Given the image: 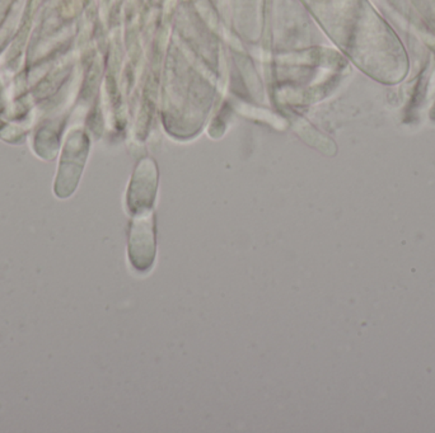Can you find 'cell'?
<instances>
[{
  "mask_svg": "<svg viewBox=\"0 0 435 433\" xmlns=\"http://www.w3.org/2000/svg\"><path fill=\"white\" fill-rule=\"evenodd\" d=\"M129 259L139 272L151 270L154 263L156 240L151 220H139L134 224L129 240Z\"/></svg>",
  "mask_w": 435,
  "mask_h": 433,
  "instance_id": "1",
  "label": "cell"
}]
</instances>
